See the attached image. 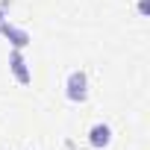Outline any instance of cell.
I'll use <instances>...</instances> for the list:
<instances>
[{
    "instance_id": "1",
    "label": "cell",
    "mask_w": 150,
    "mask_h": 150,
    "mask_svg": "<svg viewBox=\"0 0 150 150\" xmlns=\"http://www.w3.org/2000/svg\"><path fill=\"white\" fill-rule=\"evenodd\" d=\"M65 94H68L71 103H83V100L88 97V77H86V71H71V74H68Z\"/></svg>"
},
{
    "instance_id": "2",
    "label": "cell",
    "mask_w": 150,
    "mask_h": 150,
    "mask_svg": "<svg viewBox=\"0 0 150 150\" xmlns=\"http://www.w3.org/2000/svg\"><path fill=\"white\" fill-rule=\"evenodd\" d=\"M9 68H12V74H15V80L21 83V86H30L33 83V71L27 68V59H24V53L15 47L12 53H9Z\"/></svg>"
},
{
    "instance_id": "3",
    "label": "cell",
    "mask_w": 150,
    "mask_h": 150,
    "mask_svg": "<svg viewBox=\"0 0 150 150\" xmlns=\"http://www.w3.org/2000/svg\"><path fill=\"white\" fill-rule=\"evenodd\" d=\"M0 30H3V35H6V38H9L18 50L30 44V33H27V30H18V27H12V24H6V21L0 24Z\"/></svg>"
},
{
    "instance_id": "4",
    "label": "cell",
    "mask_w": 150,
    "mask_h": 150,
    "mask_svg": "<svg viewBox=\"0 0 150 150\" xmlns=\"http://www.w3.org/2000/svg\"><path fill=\"white\" fill-rule=\"evenodd\" d=\"M88 141H91L94 147H106V144L112 141V129H109V124H94V127L88 129Z\"/></svg>"
},
{
    "instance_id": "5",
    "label": "cell",
    "mask_w": 150,
    "mask_h": 150,
    "mask_svg": "<svg viewBox=\"0 0 150 150\" xmlns=\"http://www.w3.org/2000/svg\"><path fill=\"white\" fill-rule=\"evenodd\" d=\"M0 24H3V12H0Z\"/></svg>"
}]
</instances>
